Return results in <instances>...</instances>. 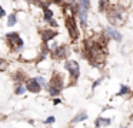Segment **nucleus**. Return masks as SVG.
<instances>
[{
  "label": "nucleus",
  "mask_w": 133,
  "mask_h": 128,
  "mask_svg": "<svg viewBox=\"0 0 133 128\" xmlns=\"http://www.w3.org/2000/svg\"><path fill=\"white\" fill-rule=\"evenodd\" d=\"M53 2H55L56 4H60V3H63V0H53Z\"/></svg>",
  "instance_id": "25"
},
{
  "label": "nucleus",
  "mask_w": 133,
  "mask_h": 128,
  "mask_svg": "<svg viewBox=\"0 0 133 128\" xmlns=\"http://www.w3.org/2000/svg\"><path fill=\"white\" fill-rule=\"evenodd\" d=\"M84 119H87V112H86V111H80L79 114H76V115L73 117L72 122H73V124H76V122L84 121Z\"/></svg>",
  "instance_id": "11"
},
{
  "label": "nucleus",
  "mask_w": 133,
  "mask_h": 128,
  "mask_svg": "<svg viewBox=\"0 0 133 128\" xmlns=\"http://www.w3.org/2000/svg\"><path fill=\"white\" fill-rule=\"evenodd\" d=\"M4 14H6V13H4V10L0 7V17H4Z\"/></svg>",
  "instance_id": "22"
},
{
  "label": "nucleus",
  "mask_w": 133,
  "mask_h": 128,
  "mask_svg": "<svg viewBox=\"0 0 133 128\" xmlns=\"http://www.w3.org/2000/svg\"><path fill=\"white\" fill-rule=\"evenodd\" d=\"M129 93H130V88L127 87V85H122L119 93H117V95H124V94H129Z\"/></svg>",
  "instance_id": "17"
},
{
  "label": "nucleus",
  "mask_w": 133,
  "mask_h": 128,
  "mask_svg": "<svg viewBox=\"0 0 133 128\" xmlns=\"http://www.w3.org/2000/svg\"><path fill=\"white\" fill-rule=\"evenodd\" d=\"M106 36L109 39H113L116 41H122V34L119 33V30H116L115 27H107L106 28Z\"/></svg>",
  "instance_id": "6"
},
{
  "label": "nucleus",
  "mask_w": 133,
  "mask_h": 128,
  "mask_svg": "<svg viewBox=\"0 0 133 128\" xmlns=\"http://www.w3.org/2000/svg\"><path fill=\"white\" fill-rule=\"evenodd\" d=\"M56 34H57V31H53V30H46V28L40 30V36L43 39V43H47L49 40H52Z\"/></svg>",
  "instance_id": "7"
},
{
  "label": "nucleus",
  "mask_w": 133,
  "mask_h": 128,
  "mask_svg": "<svg viewBox=\"0 0 133 128\" xmlns=\"http://www.w3.org/2000/svg\"><path fill=\"white\" fill-rule=\"evenodd\" d=\"M16 21H17V20H16V14H10V16L7 17V26H9V27L15 26Z\"/></svg>",
  "instance_id": "15"
},
{
  "label": "nucleus",
  "mask_w": 133,
  "mask_h": 128,
  "mask_svg": "<svg viewBox=\"0 0 133 128\" xmlns=\"http://www.w3.org/2000/svg\"><path fill=\"white\" fill-rule=\"evenodd\" d=\"M15 93L17 94V95H22V94L24 93V87H23V85L20 84V82H19V84L16 85V90H15Z\"/></svg>",
  "instance_id": "18"
},
{
  "label": "nucleus",
  "mask_w": 133,
  "mask_h": 128,
  "mask_svg": "<svg viewBox=\"0 0 133 128\" xmlns=\"http://www.w3.org/2000/svg\"><path fill=\"white\" fill-rule=\"evenodd\" d=\"M49 23H50V24H52V26H55V27H56V26H57V23H56V21H55V20H50V21H49Z\"/></svg>",
  "instance_id": "23"
},
{
  "label": "nucleus",
  "mask_w": 133,
  "mask_h": 128,
  "mask_svg": "<svg viewBox=\"0 0 133 128\" xmlns=\"http://www.w3.org/2000/svg\"><path fill=\"white\" fill-rule=\"evenodd\" d=\"M29 2H30V3H39V4H42L40 0H29Z\"/></svg>",
  "instance_id": "24"
},
{
  "label": "nucleus",
  "mask_w": 133,
  "mask_h": 128,
  "mask_svg": "<svg viewBox=\"0 0 133 128\" xmlns=\"http://www.w3.org/2000/svg\"><path fill=\"white\" fill-rule=\"evenodd\" d=\"M77 4H79V7L83 9V10H89L90 0H77Z\"/></svg>",
  "instance_id": "14"
},
{
  "label": "nucleus",
  "mask_w": 133,
  "mask_h": 128,
  "mask_svg": "<svg viewBox=\"0 0 133 128\" xmlns=\"http://www.w3.org/2000/svg\"><path fill=\"white\" fill-rule=\"evenodd\" d=\"M7 40H9L10 44H16L17 46V50H20L22 47H23V41H22V39L19 37V33H9L7 34Z\"/></svg>",
  "instance_id": "5"
},
{
  "label": "nucleus",
  "mask_w": 133,
  "mask_h": 128,
  "mask_svg": "<svg viewBox=\"0 0 133 128\" xmlns=\"http://www.w3.org/2000/svg\"><path fill=\"white\" fill-rule=\"evenodd\" d=\"M107 19H109V21L112 23V24H120V23L123 21V13H122V9L119 7V6L113 7L112 10L107 13Z\"/></svg>",
  "instance_id": "3"
},
{
  "label": "nucleus",
  "mask_w": 133,
  "mask_h": 128,
  "mask_svg": "<svg viewBox=\"0 0 133 128\" xmlns=\"http://www.w3.org/2000/svg\"><path fill=\"white\" fill-rule=\"evenodd\" d=\"M26 88L30 91V93H39V91L42 90L40 85L37 84V81H36L35 78H30L29 81H27V87Z\"/></svg>",
  "instance_id": "8"
},
{
  "label": "nucleus",
  "mask_w": 133,
  "mask_h": 128,
  "mask_svg": "<svg viewBox=\"0 0 133 128\" xmlns=\"http://www.w3.org/2000/svg\"><path fill=\"white\" fill-rule=\"evenodd\" d=\"M64 68L69 71L70 78H72V84L73 82H77L79 76H80V68H79L77 61H66L64 63Z\"/></svg>",
  "instance_id": "2"
},
{
  "label": "nucleus",
  "mask_w": 133,
  "mask_h": 128,
  "mask_svg": "<svg viewBox=\"0 0 133 128\" xmlns=\"http://www.w3.org/2000/svg\"><path fill=\"white\" fill-rule=\"evenodd\" d=\"M100 81H102V78H99V80H96V81H95V82H93V88H96V87H97V85H99V84H100Z\"/></svg>",
  "instance_id": "21"
},
{
  "label": "nucleus",
  "mask_w": 133,
  "mask_h": 128,
  "mask_svg": "<svg viewBox=\"0 0 133 128\" xmlns=\"http://www.w3.org/2000/svg\"><path fill=\"white\" fill-rule=\"evenodd\" d=\"M40 6H42V9H43V13H44V17H43V19L46 20V21H50V20L53 19V11L50 10V9L47 7L46 4H40Z\"/></svg>",
  "instance_id": "12"
},
{
  "label": "nucleus",
  "mask_w": 133,
  "mask_h": 128,
  "mask_svg": "<svg viewBox=\"0 0 133 128\" xmlns=\"http://www.w3.org/2000/svg\"><path fill=\"white\" fill-rule=\"evenodd\" d=\"M6 64L7 63L4 61L3 58H0V70H4V68H6Z\"/></svg>",
  "instance_id": "20"
},
{
  "label": "nucleus",
  "mask_w": 133,
  "mask_h": 128,
  "mask_svg": "<svg viewBox=\"0 0 133 128\" xmlns=\"http://www.w3.org/2000/svg\"><path fill=\"white\" fill-rule=\"evenodd\" d=\"M110 124H112V119L110 118H102V117H99L95 122V125L97 128L99 127H107V125H110Z\"/></svg>",
  "instance_id": "10"
},
{
  "label": "nucleus",
  "mask_w": 133,
  "mask_h": 128,
  "mask_svg": "<svg viewBox=\"0 0 133 128\" xmlns=\"http://www.w3.org/2000/svg\"><path fill=\"white\" fill-rule=\"evenodd\" d=\"M66 47L64 46H60V47H56L55 50L52 51V56L56 57V58H63L64 56H66Z\"/></svg>",
  "instance_id": "9"
},
{
  "label": "nucleus",
  "mask_w": 133,
  "mask_h": 128,
  "mask_svg": "<svg viewBox=\"0 0 133 128\" xmlns=\"http://www.w3.org/2000/svg\"><path fill=\"white\" fill-rule=\"evenodd\" d=\"M66 26H67V30H69V34L73 40H76L79 37V30H77V24H76V20L73 19L72 16L66 19Z\"/></svg>",
  "instance_id": "4"
},
{
  "label": "nucleus",
  "mask_w": 133,
  "mask_h": 128,
  "mask_svg": "<svg viewBox=\"0 0 133 128\" xmlns=\"http://www.w3.org/2000/svg\"><path fill=\"white\" fill-rule=\"evenodd\" d=\"M77 14H79V17H80L82 26H83V27H86V26H87V21H86V19H87V10H83V9L79 7Z\"/></svg>",
  "instance_id": "13"
},
{
  "label": "nucleus",
  "mask_w": 133,
  "mask_h": 128,
  "mask_svg": "<svg viewBox=\"0 0 133 128\" xmlns=\"http://www.w3.org/2000/svg\"><path fill=\"white\" fill-rule=\"evenodd\" d=\"M62 88H63V78H62V76H59V74H55V76L52 77V80H50V84L47 85V90H49L50 95L52 97L59 95Z\"/></svg>",
  "instance_id": "1"
},
{
  "label": "nucleus",
  "mask_w": 133,
  "mask_h": 128,
  "mask_svg": "<svg viewBox=\"0 0 133 128\" xmlns=\"http://www.w3.org/2000/svg\"><path fill=\"white\" fill-rule=\"evenodd\" d=\"M55 121H56V118H55V117H49V118H46L44 124H53Z\"/></svg>",
  "instance_id": "19"
},
{
  "label": "nucleus",
  "mask_w": 133,
  "mask_h": 128,
  "mask_svg": "<svg viewBox=\"0 0 133 128\" xmlns=\"http://www.w3.org/2000/svg\"><path fill=\"white\" fill-rule=\"evenodd\" d=\"M36 81H37V84L40 85V88H44V87H47V84H46V80L43 78L42 76H39V77H36Z\"/></svg>",
  "instance_id": "16"
}]
</instances>
